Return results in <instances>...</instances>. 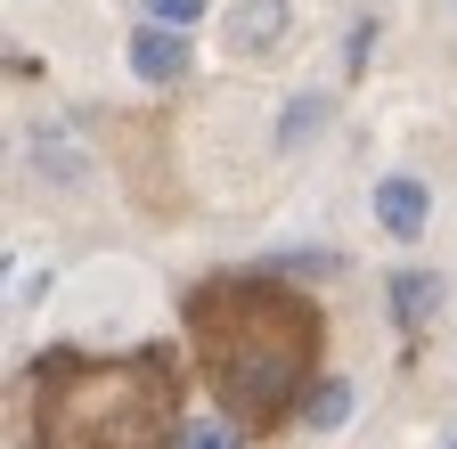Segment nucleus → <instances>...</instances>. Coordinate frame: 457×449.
<instances>
[{"instance_id":"9d476101","label":"nucleus","mask_w":457,"mask_h":449,"mask_svg":"<svg viewBox=\"0 0 457 449\" xmlns=\"http://www.w3.org/2000/svg\"><path fill=\"white\" fill-rule=\"evenodd\" d=\"M237 433H245V425H220V417H204V425H188V441H180V449H237Z\"/></svg>"},{"instance_id":"20e7f679","label":"nucleus","mask_w":457,"mask_h":449,"mask_svg":"<svg viewBox=\"0 0 457 449\" xmlns=\"http://www.w3.org/2000/svg\"><path fill=\"white\" fill-rule=\"evenodd\" d=\"M286 25H295V0H237V9H228V49H237V58H262L270 41H286Z\"/></svg>"},{"instance_id":"6e6552de","label":"nucleus","mask_w":457,"mask_h":449,"mask_svg":"<svg viewBox=\"0 0 457 449\" xmlns=\"http://www.w3.org/2000/svg\"><path fill=\"white\" fill-rule=\"evenodd\" d=\"M343 417H352V384H311V401H303V425H311V433H335Z\"/></svg>"},{"instance_id":"1a4fd4ad","label":"nucleus","mask_w":457,"mask_h":449,"mask_svg":"<svg viewBox=\"0 0 457 449\" xmlns=\"http://www.w3.org/2000/svg\"><path fill=\"white\" fill-rule=\"evenodd\" d=\"M147 17H155L163 33H188V25L204 17V0H147Z\"/></svg>"},{"instance_id":"7ed1b4c3","label":"nucleus","mask_w":457,"mask_h":449,"mask_svg":"<svg viewBox=\"0 0 457 449\" xmlns=\"http://www.w3.org/2000/svg\"><path fill=\"white\" fill-rule=\"evenodd\" d=\"M376 220L392 237H425V220H433V188L409 180V172H384L376 180Z\"/></svg>"},{"instance_id":"423d86ee","label":"nucleus","mask_w":457,"mask_h":449,"mask_svg":"<svg viewBox=\"0 0 457 449\" xmlns=\"http://www.w3.org/2000/svg\"><path fill=\"white\" fill-rule=\"evenodd\" d=\"M384 311H392V327H409V335H417V327L441 311V270H392Z\"/></svg>"},{"instance_id":"f03ea898","label":"nucleus","mask_w":457,"mask_h":449,"mask_svg":"<svg viewBox=\"0 0 457 449\" xmlns=\"http://www.w3.org/2000/svg\"><path fill=\"white\" fill-rule=\"evenodd\" d=\"M180 384L147 352H41L33 360V449H180Z\"/></svg>"},{"instance_id":"f257e3e1","label":"nucleus","mask_w":457,"mask_h":449,"mask_svg":"<svg viewBox=\"0 0 457 449\" xmlns=\"http://www.w3.org/2000/svg\"><path fill=\"white\" fill-rule=\"evenodd\" d=\"M196 368L212 384V401L237 417L245 433H270L286 409L311 401V368H319V311L270 278H204L180 303Z\"/></svg>"},{"instance_id":"0eeeda50","label":"nucleus","mask_w":457,"mask_h":449,"mask_svg":"<svg viewBox=\"0 0 457 449\" xmlns=\"http://www.w3.org/2000/svg\"><path fill=\"white\" fill-rule=\"evenodd\" d=\"M327 115H335V98H327V90H303V98H295V106L278 115V147H303V139H311Z\"/></svg>"},{"instance_id":"f8f14e48","label":"nucleus","mask_w":457,"mask_h":449,"mask_svg":"<svg viewBox=\"0 0 457 449\" xmlns=\"http://www.w3.org/2000/svg\"><path fill=\"white\" fill-rule=\"evenodd\" d=\"M449 9H457V0H449Z\"/></svg>"},{"instance_id":"39448f33","label":"nucleus","mask_w":457,"mask_h":449,"mask_svg":"<svg viewBox=\"0 0 457 449\" xmlns=\"http://www.w3.org/2000/svg\"><path fill=\"white\" fill-rule=\"evenodd\" d=\"M131 74H139V82H180V74H188V33L139 25V33H131Z\"/></svg>"},{"instance_id":"ddd939ff","label":"nucleus","mask_w":457,"mask_h":449,"mask_svg":"<svg viewBox=\"0 0 457 449\" xmlns=\"http://www.w3.org/2000/svg\"><path fill=\"white\" fill-rule=\"evenodd\" d=\"M449 449H457V441H449Z\"/></svg>"},{"instance_id":"9b49d317","label":"nucleus","mask_w":457,"mask_h":449,"mask_svg":"<svg viewBox=\"0 0 457 449\" xmlns=\"http://www.w3.org/2000/svg\"><path fill=\"white\" fill-rule=\"evenodd\" d=\"M278 270H343L335 254H278Z\"/></svg>"}]
</instances>
